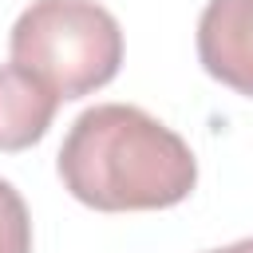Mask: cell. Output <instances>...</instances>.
Returning a JSON list of instances; mask_svg holds the SVG:
<instances>
[{
  "label": "cell",
  "instance_id": "6",
  "mask_svg": "<svg viewBox=\"0 0 253 253\" xmlns=\"http://www.w3.org/2000/svg\"><path fill=\"white\" fill-rule=\"evenodd\" d=\"M206 253H253V237L233 241V245H225V249H206Z\"/></svg>",
  "mask_w": 253,
  "mask_h": 253
},
{
  "label": "cell",
  "instance_id": "5",
  "mask_svg": "<svg viewBox=\"0 0 253 253\" xmlns=\"http://www.w3.org/2000/svg\"><path fill=\"white\" fill-rule=\"evenodd\" d=\"M0 253H32V217L12 182L0 178Z\"/></svg>",
  "mask_w": 253,
  "mask_h": 253
},
{
  "label": "cell",
  "instance_id": "3",
  "mask_svg": "<svg viewBox=\"0 0 253 253\" xmlns=\"http://www.w3.org/2000/svg\"><path fill=\"white\" fill-rule=\"evenodd\" d=\"M198 59L206 75L253 99V0H210L202 8Z\"/></svg>",
  "mask_w": 253,
  "mask_h": 253
},
{
  "label": "cell",
  "instance_id": "2",
  "mask_svg": "<svg viewBox=\"0 0 253 253\" xmlns=\"http://www.w3.org/2000/svg\"><path fill=\"white\" fill-rule=\"evenodd\" d=\"M12 63L59 103L107 87L123 63V28L95 0H32L8 40Z\"/></svg>",
  "mask_w": 253,
  "mask_h": 253
},
{
  "label": "cell",
  "instance_id": "1",
  "mask_svg": "<svg viewBox=\"0 0 253 253\" xmlns=\"http://www.w3.org/2000/svg\"><path fill=\"white\" fill-rule=\"evenodd\" d=\"M55 166L63 190L103 213L170 210L198 182L186 138L130 103L87 107L71 123Z\"/></svg>",
  "mask_w": 253,
  "mask_h": 253
},
{
  "label": "cell",
  "instance_id": "4",
  "mask_svg": "<svg viewBox=\"0 0 253 253\" xmlns=\"http://www.w3.org/2000/svg\"><path fill=\"white\" fill-rule=\"evenodd\" d=\"M59 99L24 67L0 63V150H28L36 146L51 119Z\"/></svg>",
  "mask_w": 253,
  "mask_h": 253
}]
</instances>
